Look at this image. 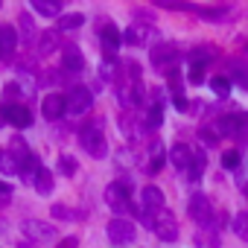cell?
Returning <instances> with one entry per match:
<instances>
[{
    "label": "cell",
    "instance_id": "6da1fadb",
    "mask_svg": "<svg viewBox=\"0 0 248 248\" xmlns=\"http://www.w3.org/2000/svg\"><path fill=\"white\" fill-rule=\"evenodd\" d=\"M79 143H82V149H85L88 155L105 158L108 140H105V135H102V120H91V123H88V126L82 129V135H79Z\"/></svg>",
    "mask_w": 248,
    "mask_h": 248
},
{
    "label": "cell",
    "instance_id": "7a4b0ae2",
    "mask_svg": "<svg viewBox=\"0 0 248 248\" xmlns=\"http://www.w3.org/2000/svg\"><path fill=\"white\" fill-rule=\"evenodd\" d=\"M149 228L158 233V239H164V242H175L178 239V222H175V216H172V210H158L152 219H149Z\"/></svg>",
    "mask_w": 248,
    "mask_h": 248
},
{
    "label": "cell",
    "instance_id": "3957f363",
    "mask_svg": "<svg viewBox=\"0 0 248 248\" xmlns=\"http://www.w3.org/2000/svg\"><path fill=\"white\" fill-rule=\"evenodd\" d=\"M105 202L114 207V210H129L132 207V187L126 184V181H114V184H108L105 187Z\"/></svg>",
    "mask_w": 248,
    "mask_h": 248
},
{
    "label": "cell",
    "instance_id": "277c9868",
    "mask_svg": "<svg viewBox=\"0 0 248 248\" xmlns=\"http://www.w3.org/2000/svg\"><path fill=\"white\" fill-rule=\"evenodd\" d=\"M187 210H190V219L193 222H199V225H210L213 222V207H210V199L207 196H202V193H193L190 196V204H187Z\"/></svg>",
    "mask_w": 248,
    "mask_h": 248
},
{
    "label": "cell",
    "instance_id": "5b68a950",
    "mask_svg": "<svg viewBox=\"0 0 248 248\" xmlns=\"http://www.w3.org/2000/svg\"><path fill=\"white\" fill-rule=\"evenodd\" d=\"M105 233H108V242H114V245H126V242H132L138 236L135 225L129 219H111L108 228H105Z\"/></svg>",
    "mask_w": 248,
    "mask_h": 248
},
{
    "label": "cell",
    "instance_id": "8992f818",
    "mask_svg": "<svg viewBox=\"0 0 248 248\" xmlns=\"http://www.w3.org/2000/svg\"><path fill=\"white\" fill-rule=\"evenodd\" d=\"M64 99H67V114H73V117L88 114L91 105H93V93H91L88 88H73Z\"/></svg>",
    "mask_w": 248,
    "mask_h": 248
},
{
    "label": "cell",
    "instance_id": "52a82bcc",
    "mask_svg": "<svg viewBox=\"0 0 248 248\" xmlns=\"http://www.w3.org/2000/svg\"><path fill=\"white\" fill-rule=\"evenodd\" d=\"M178 47L175 44H158V47H152V64L161 70V73H170L172 70V64L178 62Z\"/></svg>",
    "mask_w": 248,
    "mask_h": 248
},
{
    "label": "cell",
    "instance_id": "ba28073f",
    "mask_svg": "<svg viewBox=\"0 0 248 248\" xmlns=\"http://www.w3.org/2000/svg\"><path fill=\"white\" fill-rule=\"evenodd\" d=\"M0 114L6 117V123H12L15 129H27V126H32V114H30V108H24V105H12V102H6V105H0Z\"/></svg>",
    "mask_w": 248,
    "mask_h": 248
},
{
    "label": "cell",
    "instance_id": "9c48e42d",
    "mask_svg": "<svg viewBox=\"0 0 248 248\" xmlns=\"http://www.w3.org/2000/svg\"><path fill=\"white\" fill-rule=\"evenodd\" d=\"M99 38H102V56H105V59H114L117 50H120V41H123L120 30L108 21V24L102 27V32H99Z\"/></svg>",
    "mask_w": 248,
    "mask_h": 248
},
{
    "label": "cell",
    "instance_id": "30bf717a",
    "mask_svg": "<svg viewBox=\"0 0 248 248\" xmlns=\"http://www.w3.org/2000/svg\"><path fill=\"white\" fill-rule=\"evenodd\" d=\"M21 228H24V233H27L30 239H35V242H47V239H53V233H56V228H53L50 222H38V219H27Z\"/></svg>",
    "mask_w": 248,
    "mask_h": 248
},
{
    "label": "cell",
    "instance_id": "8fae6325",
    "mask_svg": "<svg viewBox=\"0 0 248 248\" xmlns=\"http://www.w3.org/2000/svg\"><path fill=\"white\" fill-rule=\"evenodd\" d=\"M62 70H67V73H82L85 70V56L79 53V47L64 44V50H62Z\"/></svg>",
    "mask_w": 248,
    "mask_h": 248
},
{
    "label": "cell",
    "instance_id": "7c38bea8",
    "mask_svg": "<svg viewBox=\"0 0 248 248\" xmlns=\"http://www.w3.org/2000/svg\"><path fill=\"white\" fill-rule=\"evenodd\" d=\"M193 149L187 146V143H175L172 149H170V161H172V167L178 170V172H184L187 175V170H190V164H193Z\"/></svg>",
    "mask_w": 248,
    "mask_h": 248
},
{
    "label": "cell",
    "instance_id": "4fadbf2b",
    "mask_svg": "<svg viewBox=\"0 0 248 248\" xmlns=\"http://www.w3.org/2000/svg\"><path fill=\"white\" fill-rule=\"evenodd\" d=\"M149 38H152V27L149 24H132L126 30V35H123V41L132 44V47H146Z\"/></svg>",
    "mask_w": 248,
    "mask_h": 248
},
{
    "label": "cell",
    "instance_id": "5bb4252c",
    "mask_svg": "<svg viewBox=\"0 0 248 248\" xmlns=\"http://www.w3.org/2000/svg\"><path fill=\"white\" fill-rule=\"evenodd\" d=\"M41 111H44L47 120H59V117L67 111V99H64L62 93H47L44 102H41Z\"/></svg>",
    "mask_w": 248,
    "mask_h": 248
},
{
    "label": "cell",
    "instance_id": "9a60e30c",
    "mask_svg": "<svg viewBox=\"0 0 248 248\" xmlns=\"http://www.w3.org/2000/svg\"><path fill=\"white\" fill-rule=\"evenodd\" d=\"M56 47H62L59 30H47V32L38 35V47H35V53H38V56H50V53H56Z\"/></svg>",
    "mask_w": 248,
    "mask_h": 248
},
{
    "label": "cell",
    "instance_id": "2e32d148",
    "mask_svg": "<svg viewBox=\"0 0 248 248\" xmlns=\"http://www.w3.org/2000/svg\"><path fill=\"white\" fill-rule=\"evenodd\" d=\"M15 47H18V32H15V27H0V59H6V56H12L15 53Z\"/></svg>",
    "mask_w": 248,
    "mask_h": 248
},
{
    "label": "cell",
    "instance_id": "e0dca14e",
    "mask_svg": "<svg viewBox=\"0 0 248 248\" xmlns=\"http://www.w3.org/2000/svg\"><path fill=\"white\" fill-rule=\"evenodd\" d=\"M32 187H35L41 196H50V193H53V175H50V170H44L41 164H38V170L32 172Z\"/></svg>",
    "mask_w": 248,
    "mask_h": 248
},
{
    "label": "cell",
    "instance_id": "ac0fdd59",
    "mask_svg": "<svg viewBox=\"0 0 248 248\" xmlns=\"http://www.w3.org/2000/svg\"><path fill=\"white\" fill-rule=\"evenodd\" d=\"M210 59H216V47H210V44H202V47H193V50H190L193 67H204Z\"/></svg>",
    "mask_w": 248,
    "mask_h": 248
},
{
    "label": "cell",
    "instance_id": "d6986e66",
    "mask_svg": "<svg viewBox=\"0 0 248 248\" xmlns=\"http://www.w3.org/2000/svg\"><path fill=\"white\" fill-rule=\"evenodd\" d=\"M143 210H164V193L158 187H143Z\"/></svg>",
    "mask_w": 248,
    "mask_h": 248
},
{
    "label": "cell",
    "instance_id": "ffe728a7",
    "mask_svg": "<svg viewBox=\"0 0 248 248\" xmlns=\"http://www.w3.org/2000/svg\"><path fill=\"white\" fill-rule=\"evenodd\" d=\"M32 9L44 18H59L62 15V0H32Z\"/></svg>",
    "mask_w": 248,
    "mask_h": 248
},
{
    "label": "cell",
    "instance_id": "44dd1931",
    "mask_svg": "<svg viewBox=\"0 0 248 248\" xmlns=\"http://www.w3.org/2000/svg\"><path fill=\"white\" fill-rule=\"evenodd\" d=\"M204 164H207L204 152H196V155H193V164H190V170H187V178H190V181H199L202 172H204Z\"/></svg>",
    "mask_w": 248,
    "mask_h": 248
},
{
    "label": "cell",
    "instance_id": "7402d4cb",
    "mask_svg": "<svg viewBox=\"0 0 248 248\" xmlns=\"http://www.w3.org/2000/svg\"><path fill=\"white\" fill-rule=\"evenodd\" d=\"M161 167H164V146H161V140H155L152 149H149V170L158 172Z\"/></svg>",
    "mask_w": 248,
    "mask_h": 248
},
{
    "label": "cell",
    "instance_id": "603a6c76",
    "mask_svg": "<svg viewBox=\"0 0 248 248\" xmlns=\"http://www.w3.org/2000/svg\"><path fill=\"white\" fill-rule=\"evenodd\" d=\"M196 245H202V248H219V233H216L213 228H204V231L196 236Z\"/></svg>",
    "mask_w": 248,
    "mask_h": 248
},
{
    "label": "cell",
    "instance_id": "cb8c5ba5",
    "mask_svg": "<svg viewBox=\"0 0 248 248\" xmlns=\"http://www.w3.org/2000/svg\"><path fill=\"white\" fill-rule=\"evenodd\" d=\"M164 123V108H161V102H155V105H149V114H146V129H158Z\"/></svg>",
    "mask_w": 248,
    "mask_h": 248
},
{
    "label": "cell",
    "instance_id": "d4e9b609",
    "mask_svg": "<svg viewBox=\"0 0 248 248\" xmlns=\"http://www.w3.org/2000/svg\"><path fill=\"white\" fill-rule=\"evenodd\" d=\"M82 24H85V15H79V12H76V15H62V18H59V30H79Z\"/></svg>",
    "mask_w": 248,
    "mask_h": 248
},
{
    "label": "cell",
    "instance_id": "484cf974",
    "mask_svg": "<svg viewBox=\"0 0 248 248\" xmlns=\"http://www.w3.org/2000/svg\"><path fill=\"white\" fill-rule=\"evenodd\" d=\"M233 233H236L239 239H248V210L233 216Z\"/></svg>",
    "mask_w": 248,
    "mask_h": 248
},
{
    "label": "cell",
    "instance_id": "4316f807",
    "mask_svg": "<svg viewBox=\"0 0 248 248\" xmlns=\"http://www.w3.org/2000/svg\"><path fill=\"white\" fill-rule=\"evenodd\" d=\"M18 27H21V35H24L27 41H32V38H35V24H32V18H30L27 12L18 18Z\"/></svg>",
    "mask_w": 248,
    "mask_h": 248
},
{
    "label": "cell",
    "instance_id": "83f0119b",
    "mask_svg": "<svg viewBox=\"0 0 248 248\" xmlns=\"http://www.w3.org/2000/svg\"><path fill=\"white\" fill-rule=\"evenodd\" d=\"M76 167H79V164H76L73 155H62V158H59V172H62V175H67V178L76 175Z\"/></svg>",
    "mask_w": 248,
    "mask_h": 248
},
{
    "label": "cell",
    "instance_id": "f1b7e54d",
    "mask_svg": "<svg viewBox=\"0 0 248 248\" xmlns=\"http://www.w3.org/2000/svg\"><path fill=\"white\" fill-rule=\"evenodd\" d=\"M0 172L3 175H15L18 172V164H15V158L9 152H0Z\"/></svg>",
    "mask_w": 248,
    "mask_h": 248
},
{
    "label": "cell",
    "instance_id": "f546056e",
    "mask_svg": "<svg viewBox=\"0 0 248 248\" xmlns=\"http://www.w3.org/2000/svg\"><path fill=\"white\" fill-rule=\"evenodd\" d=\"M210 88H213V93L225 96V93L231 91V79H228V76H213V79H210Z\"/></svg>",
    "mask_w": 248,
    "mask_h": 248
},
{
    "label": "cell",
    "instance_id": "4dcf8cb0",
    "mask_svg": "<svg viewBox=\"0 0 248 248\" xmlns=\"http://www.w3.org/2000/svg\"><path fill=\"white\" fill-rule=\"evenodd\" d=\"M53 219L70 222V219H82V213H70V207H64V204H53Z\"/></svg>",
    "mask_w": 248,
    "mask_h": 248
},
{
    "label": "cell",
    "instance_id": "1f68e13d",
    "mask_svg": "<svg viewBox=\"0 0 248 248\" xmlns=\"http://www.w3.org/2000/svg\"><path fill=\"white\" fill-rule=\"evenodd\" d=\"M222 167H225V170H236V167H239V152H236V149H228V152L222 155Z\"/></svg>",
    "mask_w": 248,
    "mask_h": 248
},
{
    "label": "cell",
    "instance_id": "d6a6232c",
    "mask_svg": "<svg viewBox=\"0 0 248 248\" xmlns=\"http://www.w3.org/2000/svg\"><path fill=\"white\" fill-rule=\"evenodd\" d=\"M123 70H126V76L135 79V82L140 79V64H138V62H123Z\"/></svg>",
    "mask_w": 248,
    "mask_h": 248
},
{
    "label": "cell",
    "instance_id": "836d02e7",
    "mask_svg": "<svg viewBox=\"0 0 248 248\" xmlns=\"http://www.w3.org/2000/svg\"><path fill=\"white\" fill-rule=\"evenodd\" d=\"M196 12H199V15H202V18H207V21H219V18H222V15H225V12H222V9H196Z\"/></svg>",
    "mask_w": 248,
    "mask_h": 248
},
{
    "label": "cell",
    "instance_id": "e575fe53",
    "mask_svg": "<svg viewBox=\"0 0 248 248\" xmlns=\"http://www.w3.org/2000/svg\"><path fill=\"white\" fill-rule=\"evenodd\" d=\"M187 79H190V85H202L204 82V67H193Z\"/></svg>",
    "mask_w": 248,
    "mask_h": 248
},
{
    "label": "cell",
    "instance_id": "d590c367",
    "mask_svg": "<svg viewBox=\"0 0 248 248\" xmlns=\"http://www.w3.org/2000/svg\"><path fill=\"white\" fill-rule=\"evenodd\" d=\"M172 105H175L178 111H187V108H190V105H187V99H184V93H175V96H172Z\"/></svg>",
    "mask_w": 248,
    "mask_h": 248
},
{
    "label": "cell",
    "instance_id": "8d00e7d4",
    "mask_svg": "<svg viewBox=\"0 0 248 248\" xmlns=\"http://www.w3.org/2000/svg\"><path fill=\"white\" fill-rule=\"evenodd\" d=\"M9 196H12V187L0 181V204H3V202H9Z\"/></svg>",
    "mask_w": 248,
    "mask_h": 248
},
{
    "label": "cell",
    "instance_id": "74e56055",
    "mask_svg": "<svg viewBox=\"0 0 248 248\" xmlns=\"http://www.w3.org/2000/svg\"><path fill=\"white\" fill-rule=\"evenodd\" d=\"M202 138H204V143H207V146H213V143H216V132H210V129H204V132H202Z\"/></svg>",
    "mask_w": 248,
    "mask_h": 248
},
{
    "label": "cell",
    "instance_id": "f35d334b",
    "mask_svg": "<svg viewBox=\"0 0 248 248\" xmlns=\"http://www.w3.org/2000/svg\"><path fill=\"white\" fill-rule=\"evenodd\" d=\"M76 245H79V242H76V236H67V239H62L56 248H76Z\"/></svg>",
    "mask_w": 248,
    "mask_h": 248
}]
</instances>
